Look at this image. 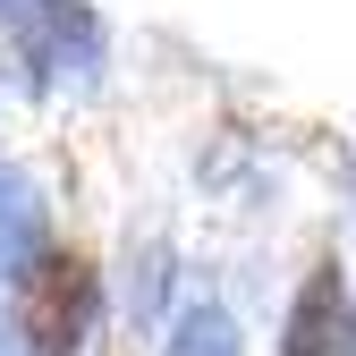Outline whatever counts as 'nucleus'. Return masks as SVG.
<instances>
[{
	"label": "nucleus",
	"mask_w": 356,
	"mask_h": 356,
	"mask_svg": "<svg viewBox=\"0 0 356 356\" xmlns=\"http://www.w3.org/2000/svg\"><path fill=\"white\" fill-rule=\"evenodd\" d=\"M26 339L42 356H68L85 339V323H94V263L85 254H42L34 272H26Z\"/></svg>",
	"instance_id": "1"
},
{
	"label": "nucleus",
	"mask_w": 356,
	"mask_h": 356,
	"mask_svg": "<svg viewBox=\"0 0 356 356\" xmlns=\"http://www.w3.org/2000/svg\"><path fill=\"white\" fill-rule=\"evenodd\" d=\"M289 356H356V314H348L339 263H314V280L289 314Z\"/></svg>",
	"instance_id": "2"
}]
</instances>
